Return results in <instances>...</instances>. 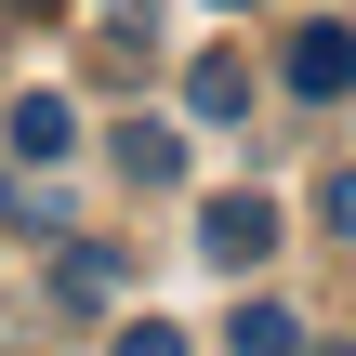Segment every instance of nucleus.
<instances>
[{
  "label": "nucleus",
  "instance_id": "obj_1",
  "mask_svg": "<svg viewBox=\"0 0 356 356\" xmlns=\"http://www.w3.org/2000/svg\"><path fill=\"white\" fill-rule=\"evenodd\" d=\"M198 251H211L225 277H251V264L277 251V198H251V185H238V198H211V211H198Z\"/></svg>",
  "mask_w": 356,
  "mask_h": 356
},
{
  "label": "nucleus",
  "instance_id": "obj_2",
  "mask_svg": "<svg viewBox=\"0 0 356 356\" xmlns=\"http://www.w3.org/2000/svg\"><path fill=\"white\" fill-rule=\"evenodd\" d=\"M291 92H317V106L356 92V26H304V40H291Z\"/></svg>",
  "mask_w": 356,
  "mask_h": 356
},
{
  "label": "nucleus",
  "instance_id": "obj_3",
  "mask_svg": "<svg viewBox=\"0 0 356 356\" xmlns=\"http://www.w3.org/2000/svg\"><path fill=\"white\" fill-rule=\"evenodd\" d=\"M185 106H198V119H251V66H238V53H198V66H185Z\"/></svg>",
  "mask_w": 356,
  "mask_h": 356
},
{
  "label": "nucleus",
  "instance_id": "obj_4",
  "mask_svg": "<svg viewBox=\"0 0 356 356\" xmlns=\"http://www.w3.org/2000/svg\"><path fill=\"white\" fill-rule=\"evenodd\" d=\"M66 145H79V106L66 92H26L13 106V159H66Z\"/></svg>",
  "mask_w": 356,
  "mask_h": 356
},
{
  "label": "nucleus",
  "instance_id": "obj_5",
  "mask_svg": "<svg viewBox=\"0 0 356 356\" xmlns=\"http://www.w3.org/2000/svg\"><path fill=\"white\" fill-rule=\"evenodd\" d=\"M119 172H132V185H172V172H185V132H172V119H132V132H119Z\"/></svg>",
  "mask_w": 356,
  "mask_h": 356
},
{
  "label": "nucleus",
  "instance_id": "obj_6",
  "mask_svg": "<svg viewBox=\"0 0 356 356\" xmlns=\"http://www.w3.org/2000/svg\"><path fill=\"white\" fill-rule=\"evenodd\" d=\"M66 304H119V251H106V238L66 251Z\"/></svg>",
  "mask_w": 356,
  "mask_h": 356
},
{
  "label": "nucleus",
  "instance_id": "obj_7",
  "mask_svg": "<svg viewBox=\"0 0 356 356\" xmlns=\"http://www.w3.org/2000/svg\"><path fill=\"white\" fill-rule=\"evenodd\" d=\"M238 356H304V330H291V304H238Z\"/></svg>",
  "mask_w": 356,
  "mask_h": 356
},
{
  "label": "nucleus",
  "instance_id": "obj_8",
  "mask_svg": "<svg viewBox=\"0 0 356 356\" xmlns=\"http://www.w3.org/2000/svg\"><path fill=\"white\" fill-rule=\"evenodd\" d=\"M119 356H185V330H172V317H132V330H119Z\"/></svg>",
  "mask_w": 356,
  "mask_h": 356
},
{
  "label": "nucleus",
  "instance_id": "obj_9",
  "mask_svg": "<svg viewBox=\"0 0 356 356\" xmlns=\"http://www.w3.org/2000/svg\"><path fill=\"white\" fill-rule=\"evenodd\" d=\"M330 225H343V238H356V172H330Z\"/></svg>",
  "mask_w": 356,
  "mask_h": 356
},
{
  "label": "nucleus",
  "instance_id": "obj_10",
  "mask_svg": "<svg viewBox=\"0 0 356 356\" xmlns=\"http://www.w3.org/2000/svg\"><path fill=\"white\" fill-rule=\"evenodd\" d=\"M26 13H53V0H26Z\"/></svg>",
  "mask_w": 356,
  "mask_h": 356
},
{
  "label": "nucleus",
  "instance_id": "obj_11",
  "mask_svg": "<svg viewBox=\"0 0 356 356\" xmlns=\"http://www.w3.org/2000/svg\"><path fill=\"white\" fill-rule=\"evenodd\" d=\"M343 356H356V343H343Z\"/></svg>",
  "mask_w": 356,
  "mask_h": 356
}]
</instances>
